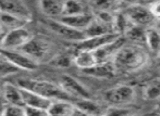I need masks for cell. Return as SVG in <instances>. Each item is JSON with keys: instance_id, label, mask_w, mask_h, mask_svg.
<instances>
[{"instance_id": "ba28073f", "label": "cell", "mask_w": 160, "mask_h": 116, "mask_svg": "<svg viewBox=\"0 0 160 116\" xmlns=\"http://www.w3.org/2000/svg\"><path fill=\"white\" fill-rule=\"evenodd\" d=\"M0 13L19 17L26 22L32 20L30 7L22 0H0Z\"/></svg>"}, {"instance_id": "d6986e66", "label": "cell", "mask_w": 160, "mask_h": 116, "mask_svg": "<svg viewBox=\"0 0 160 116\" xmlns=\"http://www.w3.org/2000/svg\"><path fill=\"white\" fill-rule=\"evenodd\" d=\"M73 102L68 100H53L47 109L49 116H71L74 112Z\"/></svg>"}, {"instance_id": "7a4b0ae2", "label": "cell", "mask_w": 160, "mask_h": 116, "mask_svg": "<svg viewBox=\"0 0 160 116\" xmlns=\"http://www.w3.org/2000/svg\"><path fill=\"white\" fill-rule=\"evenodd\" d=\"M18 86L26 90L35 92L48 100H68L72 101V99L61 89V87L57 84H53L48 80L42 79H32V78H20L18 80ZM73 102V101H72Z\"/></svg>"}, {"instance_id": "d4e9b609", "label": "cell", "mask_w": 160, "mask_h": 116, "mask_svg": "<svg viewBox=\"0 0 160 116\" xmlns=\"http://www.w3.org/2000/svg\"><path fill=\"white\" fill-rule=\"evenodd\" d=\"M89 13L87 6L81 1H63V13L62 16H73Z\"/></svg>"}, {"instance_id": "d590c367", "label": "cell", "mask_w": 160, "mask_h": 116, "mask_svg": "<svg viewBox=\"0 0 160 116\" xmlns=\"http://www.w3.org/2000/svg\"><path fill=\"white\" fill-rule=\"evenodd\" d=\"M0 33H4L3 30H2V27H1V25H0Z\"/></svg>"}, {"instance_id": "9a60e30c", "label": "cell", "mask_w": 160, "mask_h": 116, "mask_svg": "<svg viewBox=\"0 0 160 116\" xmlns=\"http://www.w3.org/2000/svg\"><path fill=\"white\" fill-rule=\"evenodd\" d=\"M73 104L75 109L86 113L91 116H103L107 111V108L100 104L99 102H96L92 99H80L73 101Z\"/></svg>"}, {"instance_id": "8992f818", "label": "cell", "mask_w": 160, "mask_h": 116, "mask_svg": "<svg viewBox=\"0 0 160 116\" xmlns=\"http://www.w3.org/2000/svg\"><path fill=\"white\" fill-rule=\"evenodd\" d=\"M59 86L72 100L92 99L88 89L71 75L64 74L60 78Z\"/></svg>"}, {"instance_id": "44dd1931", "label": "cell", "mask_w": 160, "mask_h": 116, "mask_svg": "<svg viewBox=\"0 0 160 116\" xmlns=\"http://www.w3.org/2000/svg\"><path fill=\"white\" fill-rule=\"evenodd\" d=\"M72 61L78 68L83 71L88 70L97 64L93 51H76L74 57L72 58Z\"/></svg>"}, {"instance_id": "9c48e42d", "label": "cell", "mask_w": 160, "mask_h": 116, "mask_svg": "<svg viewBox=\"0 0 160 116\" xmlns=\"http://www.w3.org/2000/svg\"><path fill=\"white\" fill-rule=\"evenodd\" d=\"M47 26L55 34H57L59 37L68 40V41L78 44V42L82 41L83 39H85L84 33L78 32V30H75L73 28L69 27V26L65 25L62 22H60L59 20H49V21H47Z\"/></svg>"}, {"instance_id": "4fadbf2b", "label": "cell", "mask_w": 160, "mask_h": 116, "mask_svg": "<svg viewBox=\"0 0 160 116\" xmlns=\"http://www.w3.org/2000/svg\"><path fill=\"white\" fill-rule=\"evenodd\" d=\"M2 97L6 102L4 104L24 106L22 89L18 85L12 84V82H4L2 86Z\"/></svg>"}, {"instance_id": "30bf717a", "label": "cell", "mask_w": 160, "mask_h": 116, "mask_svg": "<svg viewBox=\"0 0 160 116\" xmlns=\"http://www.w3.org/2000/svg\"><path fill=\"white\" fill-rule=\"evenodd\" d=\"M124 44H127V40L123 36L119 37L118 39L113 40V41L109 42V44H105V46L100 47L99 49L93 51L94 55L96 58L97 64L98 63H103V62L112 61L114 58V55L117 54L120 48Z\"/></svg>"}, {"instance_id": "277c9868", "label": "cell", "mask_w": 160, "mask_h": 116, "mask_svg": "<svg viewBox=\"0 0 160 116\" xmlns=\"http://www.w3.org/2000/svg\"><path fill=\"white\" fill-rule=\"evenodd\" d=\"M0 55L7 60L11 65H13L18 71H26L33 72L38 68V63L31 57L23 52L22 50H7L0 49Z\"/></svg>"}, {"instance_id": "836d02e7", "label": "cell", "mask_w": 160, "mask_h": 116, "mask_svg": "<svg viewBox=\"0 0 160 116\" xmlns=\"http://www.w3.org/2000/svg\"><path fill=\"white\" fill-rule=\"evenodd\" d=\"M3 103H1V101H0V116H2V111H3Z\"/></svg>"}, {"instance_id": "ffe728a7", "label": "cell", "mask_w": 160, "mask_h": 116, "mask_svg": "<svg viewBox=\"0 0 160 116\" xmlns=\"http://www.w3.org/2000/svg\"><path fill=\"white\" fill-rule=\"evenodd\" d=\"M145 46L148 48L155 57L158 58L160 54V30L157 26H149L146 28ZM147 50V51H148Z\"/></svg>"}, {"instance_id": "83f0119b", "label": "cell", "mask_w": 160, "mask_h": 116, "mask_svg": "<svg viewBox=\"0 0 160 116\" xmlns=\"http://www.w3.org/2000/svg\"><path fill=\"white\" fill-rule=\"evenodd\" d=\"M17 72H19V71L13 65H11L4 58H2L1 55H0V75L7 76V75L15 74Z\"/></svg>"}, {"instance_id": "e0dca14e", "label": "cell", "mask_w": 160, "mask_h": 116, "mask_svg": "<svg viewBox=\"0 0 160 116\" xmlns=\"http://www.w3.org/2000/svg\"><path fill=\"white\" fill-rule=\"evenodd\" d=\"M21 88V87H20ZM22 89V98H23V103L24 108H35V109H44L47 110L48 106L52 101L48 100L46 98L42 97V95H37L35 92H32L26 89Z\"/></svg>"}, {"instance_id": "cb8c5ba5", "label": "cell", "mask_w": 160, "mask_h": 116, "mask_svg": "<svg viewBox=\"0 0 160 116\" xmlns=\"http://www.w3.org/2000/svg\"><path fill=\"white\" fill-rule=\"evenodd\" d=\"M28 22L21 20L19 17L11 16L8 14H3V13H0V25H1L3 32H9V30H17V28L25 27V25Z\"/></svg>"}, {"instance_id": "484cf974", "label": "cell", "mask_w": 160, "mask_h": 116, "mask_svg": "<svg viewBox=\"0 0 160 116\" xmlns=\"http://www.w3.org/2000/svg\"><path fill=\"white\" fill-rule=\"evenodd\" d=\"M144 98L147 100L160 99V77L150 80L144 89Z\"/></svg>"}, {"instance_id": "5bb4252c", "label": "cell", "mask_w": 160, "mask_h": 116, "mask_svg": "<svg viewBox=\"0 0 160 116\" xmlns=\"http://www.w3.org/2000/svg\"><path fill=\"white\" fill-rule=\"evenodd\" d=\"M93 20L94 16L92 13H85V14L73 15V16H61L59 21L73 30L84 33V30L88 27Z\"/></svg>"}, {"instance_id": "6da1fadb", "label": "cell", "mask_w": 160, "mask_h": 116, "mask_svg": "<svg viewBox=\"0 0 160 116\" xmlns=\"http://www.w3.org/2000/svg\"><path fill=\"white\" fill-rule=\"evenodd\" d=\"M149 60L145 47L133 44H124L113 58V64L117 72L133 73L142 70Z\"/></svg>"}, {"instance_id": "7c38bea8", "label": "cell", "mask_w": 160, "mask_h": 116, "mask_svg": "<svg viewBox=\"0 0 160 116\" xmlns=\"http://www.w3.org/2000/svg\"><path fill=\"white\" fill-rule=\"evenodd\" d=\"M49 44L46 41L40 39H35L33 37L23 48L21 49L25 54H28V57H31L35 61H37L39 63L40 60H42L49 52Z\"/></svg>"}, {"instance_id": "d6a6232c", "label": "cell", "mask_w": 160, "mask_h": 116, "mask_svg": "<svg viewBox=\"0 0 160 116\" xmlns=\"http://www.w3.org/2000/svg\"><path fill=\"white\" fill-rule=\"evenodd\" d=\"M4 38V33H0V49L2 48V42H3Z\"/></svg>"}, {"instance_id": "f546056e", "label": "cell", "mask_w": 160, "mask_h": 116, "mask_svg": "<svg viewBox=\"0 0 160 116\" xmlns=\"http://www.w3.org/2000/svg\"><path fill=\"white\" fill-rule=\"evenodd\" d=\"M25 109L26 116H49L47 110L44 109H35V108H24Z\"/></svg>"}, {"instance_id": "ac0fdd59", "label": "cell", "mask_w": 160, "mask_h": 116, "mask_svg": "<svg viewBox=\"0 0 160 116\" xmlns=\"http://www.w3.org/2000/svg\"><path fill=\"white\" fill-rule=\"evenodd\" d=\"M86 75L93 76L96 78H112L117 75L116 66L113 64V61L103 62V63H98L95 66L88 68V70L83 71Z\"/></svg>"}, {"instance_id": "4316f807", "label": "cell", "mask_w": 160, "mask_h": 116, "mask_svg": "<svg viewBox=\"0 0 160 116\" xmlns=\"http://www.w3.org/2000/svg\"><path fill=\"white\" fill-rule=\"evenodd\" d=\"M2 116H26L25 109H24V106L4 104L3 111H2Z\"/></svg>"}, {"instance_id": "7402d4cb", "label": "cell", "mask_w": 160, "mask_h": 116, "mask_svg": "<svg viewBox=\"0 0 160 116\" xmlns=\"http://www.w3.org/2000/svg\"><path fill=\"white\" fill-rule=\"evenodd\" d=\"M113 32V27L111 25H107L101 22L97 21L96 19L93 20L89 26L84 30L85 38H91V37H98L103 36V35L112 34Z\"/></svg>"}, {"instance_id": "8fae6325", "label": "cell", "mask_w": 160, "mask_h": 116, "mask_svg": "<svg viewBox=\"0 0 160 116\" xmlns=\"http://www.w3.org/2000/svg\"><path fill=\"white\" fill-rule=\"evenodd\" d=\"M121 37L119 34L112 33V34L103 35V36L98 37H91V38H85L82 41L75 44L76 51H95L99 49L100 47L105 46V44H109V42L113 41V40L118 39Z\"/></svg>"}, {"instance_id": "f1b7e54d", "label": "cell", "mask_w": 160, "mask_h": 116, "mask_svg": "<svg viewBox=\"0 0 160 116\" xmlns=\"http://www.w3.org/2000/svg\"><path fill=\"white\" fill-rule=\"evenodd\" d=\"M131 111L128 109L122 108V106H110L107 108L103 116H128Z\"/></svg>"}, {"instance_id": "4dcf8cb0", "label": "cell", "mask_w": 160, "mask_h": 116, "mask_svg": "<svg viewBox=\"0 0 160 116\" xmlns=\"http://www.w3.org/2000/svg\"><path fill=\"white\" fill-rule=\"evenodd\" d=\"M72 58L68 57V55H61V57L57 58V59L55 60V65L59 66V67H68V66L71 65L72 63Z\"/></svg>"}, {"instance_id": "5b68a950", "label": "cell", "mask_w": 160, "mask_h": 116, "mask_svg": "<svg viewBox=\"0 0 160 116\" xmlns=\"http://www.w3.org/2000/svg\"><path fill=\"white\" fill-rule=\"evenodd\" d=\"M125 17L132 25L141 26V27H149L155 23L156 17L150 12L149 8L141 6V4H132L125 9Z\"/></svg>"}, {"instance_id": "603a6c76", "label": "cell", "mask_w": 160, "mask_h": 116, "mask_svg": "<svg viewBox=\"0 0 160 116\" xmlns=\"http://www.w3.org/2000/svg\"><path fill=\"white\" fill-rule=\"evenodd\" d=\"M123 37L125 40H128L131 44L144 47L146 41V28L136 25H131L127 30L125 34L123 35Z\"/></svg>"}, {"instance_id": "1f68e13d", "label": "cell", "mask_w": 160, "mask_h": 116, "mask_svg": "<svg viewBox=\"0 0 160 116\" xmlns=\"http://www.w3.org/2000/svg\"><path fill=\"white\" fill-rule=\"evenodd\" d=\"M71 116H91V115L86 114V113L82 112V111L78 110V109H74V112L72 113V115H71Z\"/></svg>"}, {"instance_id": "2e32d148", "label": "cell", "mask_w": 160, "mask_h": 116, "mask_svg": "<svg viewBox=\"0 0 160 116\" xmlns=\"http://www.w3.org/2000/svg\"><path fill=\"white\" fill-rule=\"evenodd\" d=\"M42 14L48 16L50 20H59L63 13V1L58 0H42L38 2Z\"/></svg>"}, {"instance_id": "52a82bcc", "label": "cell", "mask_w": 160, "mask_h": 116, "mask_svg": "<svg viewBox=\"0 0 160 116\" xmlns=\"http://www.w3.org/2000/svg\"><path fill=\"white\" fill-rule=\"evenodd\" d=\"M33 35L25 27L17 28L4 33V38L2 42V48L7 50H21L31 39Z\"/></svg>"}, {"instance_id": "8d00e7d4", "label": "cell", "mask_w": 160, "mask_h": 116, "mask_svg": "<svg viewBox=\"0 0 160 116\" xmlns=\"http://www.w3.org/2000/svg\"><path fill=\"white\" fill-rule=\"evenodd\" d=\"M157 59H158V64H159V65H160V54H159V57L157 58Z\"/></svg>"}, {"instance_id": "3957f363", "label": "cell", "mask_w": 160, "mask_h": 116, "mask_svg": "<svg viewBox=\"0 0 160 116\" xmlns=\"http://www.w3.org/2000/svg\"><path fill=\"white\" fill-rule=\"evenodd\" d=\"M103 99L111 106H124L135 99V89L130 85H116L103 93Z\"/></svg>"}, {"instance_id": "e575fe53", "label": "cell", "mask_w": 160, "mask_h": 116, "mask_svg": "<svg viewBox=\"0 0 160 116\" xmlns=\"http://www.w3.org/2000/svg\"><path fill=\"white\" fill-rule=\"evenodd\" d=\"M157 27H158L159 30H160V21L158 22V23H157Z\"/></svg>"}]
</instances>
